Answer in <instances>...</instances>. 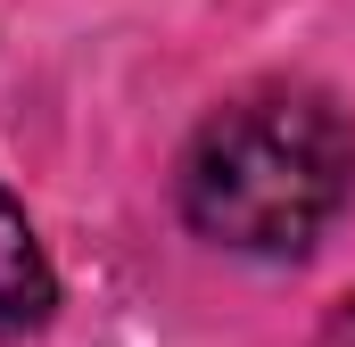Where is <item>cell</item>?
I'll list each match as a JSON object with an SVG mask.
<instances>
[{
  "instance_id": "1",
  "label": "cell",
  "mask_w": 355,
  "mask_h": 347,
  "mask_svg": "<svg viewBox=\"0 0 355 347\" xmlns=\"http://www.w3.org/2000/svg\"><path fill=\"white\" fill-rule=\"evenodd\" d=\"M355 190V133L314 91H257L182 149V215L232 257H306Z\"/></svg>"
},
{
  "instance_id": "3",
  "label": "cell",
  "mask_w": 355,
  "mask_h": 347,
  "mask_svg": "<svg viewBox=\"0 0 355 347\" xmlns=\"http://www.w3.org/2000/svg\"><path fill=\"white\" fill-rule=\"evenodd\" d=\"M322 347H355V306H339V314H331V339Z\"/></svg>"
},
{
  "instance_id": "2",
  "label": "cell",
  "mask_w": 355,
  "mask_h": 347,
  "mask_svg": "<svg viewBox=\"0 0 355 347\" xmlns=\"http://www.w3.org/2000/svg\"><path fill=\"white\" fill-rule=\"evenodd\" d=\"M50 306H58V273H50V257H42V240H33L25 207L0 190V339L42 331V323H50Z\"/></svg>"
}]
</instances>
